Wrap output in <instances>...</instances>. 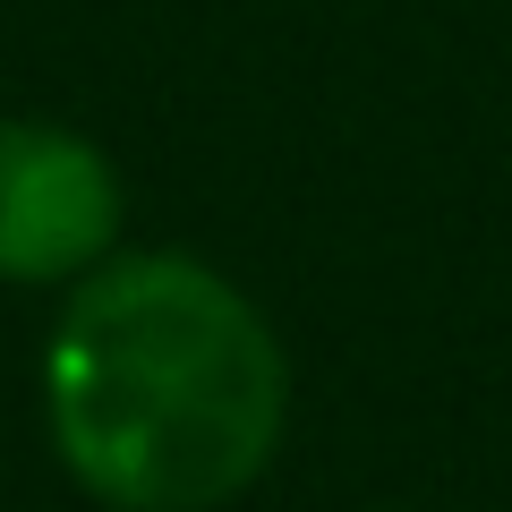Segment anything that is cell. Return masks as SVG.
Wrapping results in <instances>:
<instances>
[{
	"label": "cell",
	"mask_w": 512,
	"mask_h": 512,
	"mask_svg": "<svg viewBox=\"0 0 512 512\" xmlns=\"http://www.w3.org/2000/svg\"><path fill=\"white\" fill-rule=\"evenodd\" d=\"M120 239V171L60 120H0V282H86Z\"/></svg>",
	"instance_id": "2"
},
{
	"label": "cell",
	"mask_w": 512,
	"mask_h": 512,
	"mask_svg": "<svg viewBox=\"0 0 512 512\" xmlns=\"http://www.w3.org/2000/svg\"><path fill=\"white\" fill-rule=\"evenodd\" d=\"M43 419L94 504L222 512L282 444L291 359L205 256H103L52 325Z\"/></svg>",
	"instance_id": "1"
}]
</instances>
